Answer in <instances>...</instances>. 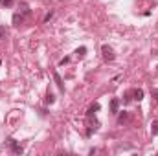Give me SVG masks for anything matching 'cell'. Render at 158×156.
<instances>
[{"label":"cell","mask_w":158,"mask_h":156,"mask_svg":"<svg viewBox=\"0 0 158 156\" xmlns=\"http://www.w3.org/2000/svg\"><path fill=\"white\" fill-rule=\"evenodd\" d=\"M101 53H103V57H105L107 61H114V59H116V55H114V50H112L109 44H103V48H101Z\"/></svg>","instance_id":"obj_1"},{"label":"cell","mask_w":158,"mask_h":156,"mask_svg":"<svg viewBox=\"0 0 158 156\" xmlns=\"http://www.w3.org/2000/svg\"><path fill=\"white\" fill-rule=\"evenodd\" d=\"M7 142H9V145H11V151H13L15 154H22V153H24V147H22L20 143H17V142H15V140H11V138H9Z\"/></svg>","instance_id":"obj_2"},{"label":"cell","mask_w":158,"mask_h":156,"mask_svg":"<svg viewBox=\"0 0 158 156\" xmlns=\"http://www.w3.org/2000/svg\"><path fill=\"white\" fill-rule=\"evenodd\" d=\"M132 99H136V101H142L143 99V90L142 88H136V90H132Z\"/></svg>","instance_id":"obj_3"},{"label":"cell","mask_w":158,"mask_h":156,"mask_svg":"<svg viewBox=\"0 0 158 156\" xmlns=\"http://www.w3.org/2000/svg\"><path fill=\"white\" fill-rule=\"evenodd\" d=\"M118 109H119V99L114 97V99L110 101V112H112V114H116V112H118Z\"/></svg>","instance_id":"obj_4"},{"label":"cell","mask_w":158,"mask_h":156,"mask_svg":"<svg viewBox=\"0 0 158 156\" xmlns=\"http://www.w3.org/2000/svg\"><path fill=\"white\" fill-rule=\"evenodd\" d=\"M22 20H24V15H20V13H15V15H13V24H15V26H20Z\"/></svg>","instance_id":"obj_5"},{"label":"cell","mask_w":158,"mask_h":156,"mask_svg":"<svg viewBox=\"0 0 158 156\" xmlns=\"http://www.w3.org/2000/svg\"><path fill=\"white\" fill-rule=\"evenodd\" d=\"M96 110H99V103H94L90 109H88V112H86V116L88 117H92L94 114H96Z\"/></svg>","instance_id":"obj_6"},{"label":"cell","mask_w":158,"mask_h":156,"mask_svg":"<svg viewBox=\"0 0 158 156\" xmlns=\"http://www.w3.org/2000/svg\"><path fill=\"white\" fill-rule=\"evenodd\" d=\"M151 132H153V136H158V119L151 123Z\"/></svg>","instance_id":"obj_7"},{"label":"cell","mask_w":158,"mask_h":156,"mask_svg":"<svg viewBox=\"0 0 158 156\" xmlns=\"http://www.w3.org/2000/svg\"><path fill=\"white\" fill-rule=\"evenodd\" d=\"M53 79H55V83H57V86H59V88L63 90L64 86H63V81H61V76H59L57 72H53Z\"/></svg>","instance_id":"obj_8"},{"label":"cell","mask_w":158,"mask_h":156,"mask_svg":"<svg viewBox=\"0 0 158 156\" xmlns=\"http://www.w3.org/2000/svg\"><path fill=\"white\" fill-rule=\"evenodd\" d=\"M76 55H77L79 59H83V57L86 55V48H85V46H83V48H79L77 51H76Z\"/></svg>","instance_id":"obj_9"},{"label":"cell","mask_w":158,"mask_h":156,"mask_svg":"<svg viewBox=\"0 0 158 156\" xmlns=\"http://www.w3.org/2000/svg\"><path fill=\"white\" fill-rule=\"evenodd\" d=\"M20 11H22V15H30V9H28V4H20Z\"/></svg>","instance_id":"obj_10"},{"label":"cell","mask_w":158,"mask_h":156,"mask_svg":"<svg viewBox=\"0 0 158 156\" xmlns=\"http://www.w3.org/2000/svg\"><path fill=\"white\" fill-rule=\"evenodd\" d=\"M53 101H55V96H53V94H48V96H46V103H48V105H52Z\"/></svg>","instance_id":"obj_11"},{"label":"cell","mask_w":158,"mask_h":156,"mask_svg":"<svg viewBox=\"0 0 158 156\" xmlns=\"http://www.w3.org/2000/svg\"><path fill=\"white\" fill-rule=\"evenodd\" d=\"M131 96H132V92H127V94H125V99H123V101H125V103H129V101L132 99Z\"/></svg>","instance_id":"obj_12"},{"label":"cell","mask_w":158,"mask_h":156,"mask_svg":"<svg viewBox=\"0 0 158 156\" xmlns=\"http://www.w3.org/2000/svg\"><path fill=\"white\" fill-rule=\"evenodd\" d=\"M0 4L7 7V6H11V4H13V0H0Z\"/></svg>","instance_id":"obj_13"},{"label":"cell","mask_w":158,"mask_h":156,"mask_svg":"<svg viewBox=\"0 0 158 156\" xmlns=\"http://www.w3.org/2000/svg\"><path fill=\"white\" fill-rule=\"evenodd\" d=\"M4 37H6V28L0 26V39H4Z\"/></svg>","instance_id":"obj_14"},{"label":"cell","mask_w":158,"mask_h":156,"mask_svg":"<svg viewBox=\"0 0 158 156\" xmlns=\"http://www.w3.org/2000/svg\"><path fill=\"white\" fill-rule=\"evenodd\" d=\"M123 121H127V114H121L119 116V123H123Z\"/></svg>","instance_id":"obj_15"},{"label":"cell","mask_w":158,"mask_h":156,"mask_svg":"<svg viewBox=\"0 0 158 156\" xmlns=\"http://www.w3.org/2000/svg\"><path fill=\"white\" fill-rule=\"evenodd\" d=\"M153 96H155V99L158 101V88H155V90H153Z\"/></svg>","instance_id":"obj_16"},{"label":"cell","mask_w":158,"mask_h":156,"mask_svg":"<svg viewBox=\"0 0 158 156\" xmlns=\"http://www.w3.org/2000/svg\"><path fill=\"white\" fill-rule=\"evenodd\" d=\"M0 64H2V63H0Z\"/></svg>","instance_id":"obj_17"}]
</instances>
